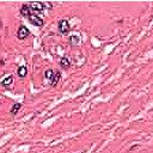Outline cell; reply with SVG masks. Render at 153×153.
I'll use <instances>...</instances> for the list:
<instances>
[{
	"label": "cell",
	"mask_w": 153,
	"mask_h": 153,
	"mask_svg": "<svg viewBox=\"0 0 153 153\" xmlns=\"http://www.w3.org/2000/svg\"><path fill=\"white\" fill-rule=\"evenodd\" d=\"M28 20L30 22V23L32 24V25H35V26H38V28H42L43 26V24H44V22H43V19L41 18V17H38L37 14H30V16L28 17Z\"/></svg>",
	"instance_id": "obj_1"
},
{
	"label": "cell",
	"mask_w": 153,
	"mask_h": 153,
	"mask_svg": "<svg viewBox=\"0 0 153 153\" xmlns=\"http://www.w3.org/2000/svg\"><path fill=\"white\" fill-rule=\"evenodd\" d=\"M71 30V25L66 19H61L59 22V32L61 35H67Z\"/></svg>",
	"instance_id": "obj_2"
},
{
	"label": "cell",
	"mask_w": 153,
	"mask_h": 153,
	"mask_svg": "<svg viewBox=\"0 0 153 153\" xmlns=\"http://www.w3.org/2000/svg\"><path fill=\"white\" fill-rule=\"evenodd\" d=\"M28 5L31 9V11H34V12L42 13L43 10H44V5H43V3H40V1H31V3H29Z\"/></svg>",
	"instance_id": "obj_3"
},
{
	"label": "cell",
	"mask_w": 153,
	"mask_h": 153,
	"mask_svg": "<svg viewBox=\"0 0 153 153\" xmlns=\"http://www.w3.org/2000/svg\"><path fill=\"white\" fill-rule=\"evenodd\" d=\"M29 35H30V31H29V29H28L25 25H20L19 29H18V31H17L18 38H19V40H24V38L28 37Z\"/></svg>",
	"instance_id": "obj_4"
},
{
	"label": "cell",
	"mask_w": 153,
	"mask_h": 153,
	"mask_svg": "<svg viewBox=\"0 0 153 153\" xmlns=\"http://www.w3.org/2000/svg\"><path fill=\"white\" fill-rule=\"evenodd\" d=\"M32 11H31V9L29 7V5L28 4H24V5H22V7H20V14L22 16H24V17H29L30 14H32L31 13Z\"/></svg>",
	"instance_id": "obj_5"
},
{
	"label": "cell",
	"mask_w": 153,
	"mask_h": 153,
	"mask_svg": "<svg viewBox=\"0 0 153 153\" xmlns=\"http://www.w3.org/2000/svg\"><path fill=\"white\" fill-rule=\"evenodd\" d=\"M60 79H61V72H60V71H56L55 73H54V78H53V80L50 82V85H52V86H56L57 83L60 82Z\"/></svg>",
	"instance_id": "obj_6"
},
{
	"label": "cell",
	"mask_w": 153,
	"mask_h": 153,
	"mask_svg": "<svg viewBox=\"0 0 153 153\" xmlns=\"http://www.w3.org/2000/svg\"><path fill=\"white\" fill-rule=\"evenodd\" d=\"M60 66L62 68H68L71 66V61L67 56H62L61 59H60Z\"/></svg>",
	"instance_id": "obj_7"
},
{
	"label": "cell",
	"mask_w": 153,
	"mask_h": 153,
	"mask_svg": "<svg viewBox=\"0 0 153 153\" xmlns=\"http://www.w3.org/2000/svg\"><path fill=\"white\" fill-rule=\"evenodd\" d=\"M12 83H13V77H12V75H9V77H6L5 79H3L1 85H3L4 87H7V86L12 85Z\"/></svg>",
	"instance_id": "obj_8"
},
{
	"label": "cell",
	"mask_w": 153,
	"mask_h": 153,
	"mask_svg": "<svg viewBox=\"0 0 153 153\" xmlns=\"http://www.w3.org/2000/svg\"><path fill=\"white\" fill-rule=\"evenodd\" d=\"M17 73H18L19 78L26 77V74H28V68H26V66H20V67L18 68V71H17Z\"/></svg>",
	"instance_id": "obj_9"
},
{
	"label": "cell",
	"mask_w": 153,
	"mask_h": 153,
	"mask_svg": "<svg viewBox=\"0 0 153 153\" xmlns=\"http://www.w3.org/2000/svg\"><path fill=\"white\" fill-rule=\"evenodd\" d=\"M68 42H69V44H72V46H77V44H79V42H80V37H79V36H71V37L68 38Z\"/></svg>",
	"instance_id": "obj_10"
},
{
	"label": "cell",
	"mask_w": 153,
	"mask_h": 153,
	"mask_svg": "<svg viewBox=\"0 0 153 153\" xmlns=\"http://www.w3.org/2000/svg\"><path fill=\"white\" fill-rule=\"evenodd\" d=\"M54 73H55V72H54L53 69H47V71L44 72V77H46L47 80H49V83L53 80V78H54Z\"/></svg>",
	"instance_id": "obj_11"
},
{
	"label": "cell",
	"mask_w": 153,
	"mask_h": 153,
	"mask_svg": "<svg viewBox=\"0 0 153 153\" xmlns=\"http://www.w3.org/2000/svg\"><path fill=\"white\" fill-rule=\"evenodd\" d=\"M20 108H22V104H20V103H14V104H13V106L11 108L10 113H11L12 115H16V114L20 110Z\"/></svg>",
	"instance_id": "obj_12"
},
{
	"label": "cell",
	"mask_w": 153,
	"mask_h": 153,
	"mask_svg": "<svg viewBox=\"0 0 153 153\" xmlns=\"http://www.w3.org/2000/svg\"><path fill=\"white\" fill-rule=\"evenodd\" d=\"M43 5H44V7H47V9H49V10L53 9V4L52 3H43Z\"/></svg>",
	"instance_id": "obj_13"
},
{
	"label": "cell",
	"mask_w": 153,
	"mask_h": 153,
	"mask_svg": "<svg viewBox=\"0 0 153 153\" xmlns=\"http://www.w3.org/2000/svg\"><path fill=\"white\" fill-rule=\"evenodd\" d=\"M80 153H84V152H80Z\"/></svg>",
	"instance_id": "obj_14"
}]
</instances>
